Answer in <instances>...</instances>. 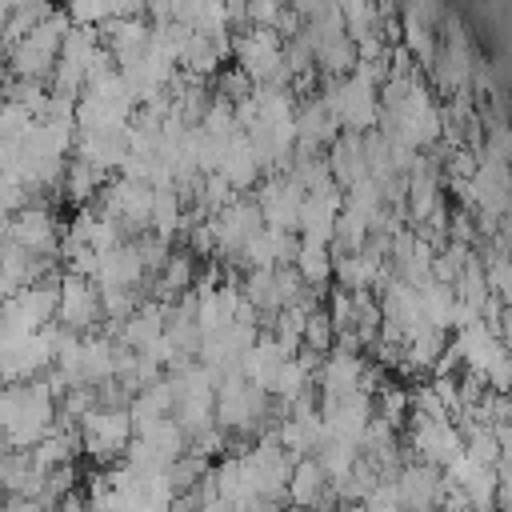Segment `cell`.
I'll return each mask as SVG.
<instances>
[{"label": "cell", "instance_id": "6da1fadb", "mask_svg": "<svg viewBox=\"0 0 512 512\" xmlns=\"http://www.w3.org/2000/svg\"><path fill=\"white\" fill-rule=\"evenodd\" d=\"M56 424V392L44 376L24 384H0V432L8 448L28 452Z\"/></svg>", "mask_w": 512, "mask_h": 512}, {"label": "cell", "instance_id": "7a4b0ae2", "mask_svg": "<svg viewBox=\"0 0 512 512\" xmlns=\"http://www.w3.org/2000/svg\"><path fill=\"white\" fill-rule=\"evenodd\" d=\"M164 376H168V388H172V420L180 424V432L192 440V436L216 428L212 424L216 376L200 360H188V364H180V368H172Z\"/></svg>", "mask_w": 512, "mask_h": 512}, {"label": "cell", "instance_id": "3957f363", "mask_svg": "<svg viewBox=\"0 0 512 512\" xmlns=\"http://www.w3.org/2000/svg\"><path fill=\"white\" fill-rule=\"evenodd\" d=\"M272 412V396L252 388L240 372H224L216 380V400H212V424L224 436H252L264 428V416Z\"/></svg>", "mask_w": 512, "mask_h": 512}, {"label": "cell", "instance_id": "277c9868", "mask_svg": "<svg viewBox=\"0 0 512 512\" xmlns=\"http://www.w3.org/2000/svg\"><path fill=\"white\" fill-rule=\"evenodd\" d=\"M316 96L324 100V108L332 112V120H336L340 132H356V136L376 132V124H380V96H376V84H368V80H360L356 72H348V76L324 80V88H320Z\"/></svg>", "mask_w": 512, "mask_h": 512}, {"label": "cell", "instance_id": "5b68a950", "mask_svg": "<svg viewBox=\"0 0 512 512\" xmlns=\"http://www.w3.org/2000/svg\"><path fill=\"white\" fill-rule=\"evenodd\" d=\"M228 56L236 60V72H244L252 84H280L288 88L284 68V36L276 28H240L228 40Z\"/></svg>", "mask_w": 512, "mask_h": 512}, {"label": "cell", "instance_id": "8992f818", "mask_svg": "<svg viewBox=\"0 0 512 512\" xmlns=\"http://www.w3.org/2000/svg\"><path fill=\"white\" fill-rule=\"evenodd\" d=\"M64 32H68V16L56 8V12L44 16L28 36H20V40L4 52L12 76H16V80H44V84H48V76H52V68H56V56H60Z\"/></svg>", "mask_w": 512, "mask_h": 512}, {"label": "cell", "instance_id": "52a82bcc", "mask_svg": "<svg viewBox=\"0 0 512 512\" xmlns=\"http://www.w3.org/2000/svg\"><path fill=\"white\" fill-rule=\"evenodd\" d=\"M76 436L80 448L96 460V464H112L124 456L128 440H132V420H128V404H96L76 420Z\"/></svg>", "mask_w": 512, "mask_h": 512}, {"label": "cell", "instance_id": "ba28073f", "mask_svg": "<svg viewBox=\"0 0 512 512\" xmlns=\"http://www.w3.org/2000/svg\"><path fill=\"white\" fill-rule=\"evenodd\" d=\"M316 396H344V392H376L384 380L380 372L364 360V352H352V348H328L320 360H316Z\"/></svg>", "mask_w": 512, "mask_h": 512}, {"label": "cell", "instance_id": "9c48e42d", "mask_svg": "<svg viewBox=\"0 0 512 512\" xmlns=\"http://www.w3.org/2000/svg\"><path fill=\"white\" fill-rule=\"evenodd\" d=\"M92 208H96L100 216H108L120 232L140 236V232H148L152 188L140 184V180H124V176H116V180H104V188H100V196L92 200Z\"/></svg>", "mask_w": 512, "mask_h": 512}, {"label": "cell", "instance_id": "30bf717a", "mask_svg": "<svg viewBox=\"0 0 512 512\" xmlns=\"http://www.w3.org/2000/svg\"><path fill=\"white\" fill-rule=\"evenodd\" d=\"M408 444L420 464L440 468V472L464 452L460 424L448 416H408Z\"/></svg>", "mask_w": 512, "mask_h": 512}, {"label": "cell", "instance_id": "8fae6325", "mask_svg": "<svg viewBox=\"0 0 512 512\" xmlns=\"http://www.w3.org/2000/svg\"><path fill=\"white\" fill-rule=\"evenodd\" d=\"M240 456H244V464H248V472H252V484H256L260 504L280 508V500H284V484H288V468H292V456L280 448L276 432H264V436H260L256 444H248Z\"/></svg>", "mask_w": 512, "mask_h": 512}, {"label": "cell", "instance_id": "7c38bea8", "mask_svg": "<svg viewBox=\"0 0 512 512\" xmlns=\"http://www.w3.org/2000/svg\"><path fill=\"white\" fill-rule=\"evenodd\" d=\"M4 240L16 244V248L28 252V256H56V248H60V224H56V212H52L44 200L24 204L20 212L8 216Z\"/></svg>", "mask_w": 512, "mask_h": 512}, {"label": "cell", "instance_id": "4fadbf2b", "mask_svg": "<svg viewBox=\"0 0 512 512\" xmlns=\"http://www.w3.org/2000/svg\"><path fill=\"white\" fill-rule=\"evenodd\" d=\"M60 328L68 332H96L100 324V292L88 276H76V272H60L56 276V320Z\"/></svg>", "mask_w": 512, "mask_h": 512}, {"label": "cell", "instance_id": "5bb4252c", "mask_svg": "<svg viewBox=\"0 0 512 512\" xmlns=\"http://www.w3.org/2000/svg\"><path fill=\"white\" fill-rule=\"evenodd\" d=\"M388 484H392V496H396V504H400L404 512H432V508H440V504L448 500L444 472H440V468H428V464H420V460L400 464V468L388 476Z\"/></svg>", "mask_w": 512, "mask_h": 512}, {"label": "cell", "instance_id": "9a60e30c", "mask_svg": "<svg viewBox=\"0 0 512 512\" xmlns=\"http://www.w3.org/2000/svg\"><path fill=\"white\" fill-rule=\"evenodd\" d=\"M252 204L260 212V220L268 228H280V232H296V216H300V204H304V188L288 176V172H272V176H260L256 192H252Z\"/></svg>", "mask_w": 512, "mask_h": 512}, {"label": "cell", "instance_id": "2e32d148", "mask_svg": "<svg viewBox=\"0 0 512 512\" xmlns=\"http://www.w3.org/2000/svg\"><path fill=\"white\" fill-rule=\"evenodd\" d=\"M320 420H324V436L332 440H348L360 444L368 420H372V392H344V396H316Z\"/></svg>", "mask_w": 512, "mask_h": 512}, {"label": "cell", "instance_id": "e0dca14e", "mask_svg": "<svg viewBox=\"0 0 512 512\" xmlns=\"http://www.w3.org/2000/svg\"><path fill=\"white\" fill-rule=\"evenodd\" d=\"M204 220H208V228H212L216 256H240V248L248 244V236L264 224L260 212H256V204H252V196H236V200H228L220 212H212V216H204Z\"/></svg>", "mask_w": 512, "mask_h": 512}, {"label": "cell", "instance_id": "ac0fdd59", "mask_svg": "<svg viewBox=\"0 0 512 512\" xmlns=\"http://www.w3.org/2000/svg\"><path fill=\"white\" fill-rule=\"evenodd\" d=\"M276 440H280V448H284L292 460L316 456V448L324 444V420H320V408H316V392L304 396V400H296V404L288 408V416H284L280 428H276Z\"/></svg>", "mask_w": 512, "mask_h": 512}, {"label": "cell", "instance_id": "d6986e66", "mask_svg": "<svg viewBox=\"0 0 512 512\" xmlns=\"http://www.w3.org/2000/svg\"><path fill=\"white\" fill-rule=\"evenodd\" d=\"M52 368V324L16 340L12 348L0 352V380L4 384H24V380H36Z\"/></svg>", "mask_w": 512, "mask_h": 512}, {"label": "cell", "instance_id": "ffe728a7", "mask_svg": "<svg viewBox=\"0 0 512 512\" xmlns=\"http://www.w3.org/2000/svg\"><path fill=\"white\" fill-rule=\"evenodd\" d=\"M340 204H344V192L332 180L312 188V192H304V204H300V216H296V236L328 244L332 228H336V216H340Z\"/></svg>", "mask_w": 512, "mask_h": 512}, {"label": "cell", "instance_id": "44dd1931", "mask_svg": "<svg viewBox=\"0 0 512 512\" xmlns=\"http://www.w3.org/2000/svg\"><path fill=\"white\" fill-rule=\"evenodd\" d=\"M452 348H456V360L464 364V372H472V376H480V380H484V372H488L500 356H508V340H500L484 320H472V324L456 328Z\"/></svg>", "mask_w": 512, "mask_h": 512}, {"label": "cell", "instance_id": "7402d4cb", "mask_svg": "<svg viewBox=\"0 0 512 512\" xmlns=\"http://www.w3.org/2000/svg\"><path fill=\"white\" fill-rule=\"evenodd\" d=\"M232 40V36H228ZM228 40H212V36H200V32H184V40L176 44V72L188 76V80H208L220 72L224 56H228Z\"/></svg>", "mask_w": 512, "mask_h": 512}, {"label": "cell", "instance_id": "603a6c76", "mask_svg": "<svg viewBox=\"0 0 512 512\" xmlns=\"http://www.w3.org/2000/svg\"><path fill=\"white\" fill-rule=\"evenodd\" d=\"M144 280H148V272H144V260L136 252V240H120L116 248H108L96 264V276H92L96 288H124V292H136Z\"/></svg>", "mask_w": 512, "mask_h": 512}, {"label": "cell", "instance_id": "cb8c5ba5", "mask_svg": "<svg viewBox=\"0 0 512 512\" xmlns=\"http://www.w3.org/2000/svg\"><path fill=\"white\" fill-rule=\"evenodd\" d=\"M292 252H296V232L260 224L236 260H244V268H284V264H292Z\"/></svg>", "mask_w": 512, "mask_h": 512}, {"label": "cell", "instance_id": "d4e9b609", "mask_svg": "<svg viewBox=\"0 0 512 512\" xmlns=\"http://www.w3.org/2000/svg\"><path fill=\"white\" fill-rule=\"evenodd\" d=\"M216 176H220L236 196H244L248 188H256V184H260V176H264V172H260L256 152H252V144H248V136H244V132H232V136H228Z\"/></svg>", "mask_w": 512, "mask_h": 512}, {"label": "cell", "instance_id": "484cf974", "mask_svg": "<svg viewBox=\"0 0 512 512\" xmlns=\"http://www.w3.org/2000/svg\"><path fill=\"white\" fill-rule=\"evenodd\" d=\"M324 164H328V176L332 184L344 192L348 184L364 180L368 176V160H364V136L356 132H340L328 148H324Z\"/></svg>", "mask_w": 512, "mask_h": 512}, {"label": "cell", "instance_id": "4316f807", "mask_svg": "<svg viewBox=\"0 0 512 512\" xmlns=\"http://www.w3.org/2000/svg\"><path fill=\"white\" fill-rule=\"evenodd\" d=\"M288 356H284V348L268 336V332H260L256 340H252V348L244 352V360H240V376L252 384V388H260V392H272V380H276V372H280V364H284Z\"/></svg>", "mask_w": 512, "mask_h": 512}, {"label": "cell", "instance_id": "83f0119b", "mask_svg": "<svg viewBox=\"0 0 512 512\" xmlns=\"http://www.w3.org/2000/svg\"><path fill=\"white\" fill-rule=\"evenodd\" d=\"M188 216H184V196L176 188H152V208H148V232L160 240H176L184 232Z\"/></svg>", "mask_w": 512, "mask_h": 512}, {"label": "cell", "instance_id": "f1b7e54d", "mask_svg": "<svg viewBox=\"0 0 512 512\" xmlns=\"http://www.w3.org/2000/svg\"><path fill=\"white\" fill-rule=\"evenodd\" d=\"M292 272L300 276L304 288H320L332 280V248L320 240H300L296 236V252H292Z\"/></svg>", "mask_w": 512, "mask_h": 512}, {"label": "cell", "instance_id": "f546056e", "mask_svg": "<svg viewBox=\"0 0 512 512\" xmlns=\"http://www.w3.org/2000/svg\"><path fill=\"white\" fill-rule=\"evenodd\" d=\"M160 416H172V388H168V376H160V380H152V384H144V388H136V392L128 396L132 432L144 428V424H152V420H160Z\"/></svg>", "mask_w": 512, "mask_h": 512}, {"label": "cell", "instance_id": "4dcf8cb0", "mask_svg": "<svg viewBox=\"0 0 512 512\" xmlns=\"http://www.w3.org/2000/svg\"><path fill=\"white\" fill-rule=\"evenodd\" d=\"M132 436H136L152 456H160L164 464H172L176 456H184V452H188V436L180 432V424H176L172 416H160V420H152V424L136 428Z\"/></svg>", "mask_w": 512, "mask_h": 512}, {"label": "cell", "instance_id": "1f68e13d", "mask_svg": "<svg viewBox=\"0 0 512 512\" xmlns=\"http://www.w3.org/2000/svg\"><path fill=\"white\" fill-rule=\"evenodd\" d=\"M40 476H44V472L32 464L28 452L8 448V452L0 456V492H4V496H36Z\"/></svg>", "mask_w": 512, "mask_h": 512}, {"label": "cell", "instance_id": "d6a6232c", "mask_svg": "<svg viewBox=\"0 0 512 512\" xmlns=\"http://www.w3.org/2000/svg\"><path fill=\"white\" fill-rule=\"evenodd\" d=\"M104 180H108V172H100V168H92V164H84V160H68V164H64V176H60V192H64L76 208H88V204L100 196Z\"/></svg>", "mask_w": 512, "mask_h": 512}, {"label": "cell", "instance_id": "836d02e7", "mask_svg": "<svg viewBox=\"0 0 512 512\" xmlns=\"http://www.w3.org/2000/svg\"><path fill=\"white\" fill-rule=\"evenodd\" d=\"M356 460H360V452H356V444H348V440H332V436H324V444L316 448V464L324 468V476H328L332 488L352 472Z\"/></svg>", "mask_w": 512, "mask_h": 512}, {"label": "cell", "instance_id": "e575fe53", "mask_svg": "<svg viewBox=\"0 0 512 512\" xmlns=\"http://www.w3.org/2000/svg\"><path fill=\"white\" fill-rule=\"evenodd\" d=\"M328 348H336V328H332V320H328L324 308H312V312L304 316L300 352H308V356H324Z\"/></svg>", "mask_w": 512, "mask_h": 512}, {"label": "cell", "instance_id": "d590c367", "mask_svg": "<svg viewBox=\"0 0 512 512\" xmlns=\"http://www.w3.org/2000/svg\"><path fill=\"white\" fill-rule=\"evenodd\" d=\"M372 416H380L384 424L400 428V424L408 420V388H404V384H392V380H384V384L376 388V400H372Z\"/></svg>", "mask_w": 512, "mask_h": 512}, {"label": "cell", "instance_id": "8d00e7d4", "mask_svg": "<svg viewBox=\"0 0 512 512\" xmlns=\"http://www.w3.org/2000/svg\"><path fill=\"white\" fill-rule=\"evenodd\" d=\"M364 244H368V224H364L360 216H352V212H344V208H340L328 248H332V252H360Z\"/></svg>", "mask_w": 512, "mask_h": 512}, {"label": "cell", "instance_id": "74e56055", "mask_svg": "<svg viewBox=\"0 0 512 512\" xmlns=\"http://www.w3.org/2000/svg\"><path fill=\"white\" fill-rule=\"evenodd\" d=\"M64 16L76 28H100L112 16V8H108V0H64Z\"/></svg>", "mask_w": 512, "mask_h": 512}, {"label": "cell", "instance_id": "f35d334b", "mask_svg": "<svg viewBox=\"0 0 512 512\" xmlns=\"http://www.w3.org/2000/svg\"><path fill=\"white\" fill-rule=\"evenodd\" d=\"M28 128H32V112L0 96V140H20Z\"/></svg>", "mask_w": 512, "mask_h": 512}, {"label": "cell", "instance_id": "ab89813d", "mask_svg": "<svg viewBox=\"0 0 512 512\" xmlns=\"http://www.w3.org/2000/svg\"><path fill=\"white\" fill-rule=\"evenodd\" d=\"M36 196L16 180V176H0V212L4 216H12V212H20L24 204H32Z\"/></svg>", "mask_w": 512, "mask_h": 512}, {"label": "cell", "instance_id": "60d3db41", "mask_svg": "<svg viewBox=\"0 0 512 512\" xmlns=\"http://www.w3.org/2000/svg\"><path fill=\"white\" fill-rule=\"evenodd\" d=\"M360 504H364V512H404V508L396 504V496H392V484H388V480H380V484H376Z\"/></svg>", "mask_w": 512, "mask_h": 512}, {"label": "cell", "instance_id": "b9f144b4", "mask_svg": "<svg viewBox=\"0 0 512 512\" xmlns=\"http://www.w3.org/2000/svg\"><path fill=\"white\" fill-rule=\"evenodd\" d=\"M4 512H44L36 496H4Z\"/></svg>", "mask_w": 512, "mask_h": 512}, {"label": "cell", "instance_id": "7bdbcfd3", "mask_svg": "<svg viewBox=\"0 0 512 512\" xmlns=\"http://www.w3.org/2000/svg\"><path fill=\"white\" fill-rule=\"evenodd\" d=\"M332 512H364V504H356V500H336Z\"/></svg>", "mask_w": 512, "mask_h": 512}, {"label": "cell", "instance_id": "ee69618b", "mask_svg": "<svg viewBox=\"0 0 512 512\" xmlns=\"http://www.w3.org/2000/svg\"><path fill=\"white\" fill-rule=\"evenodd\" d=\"M432 512H472V508H464V504H456V500H444V504L432 508Z\"/></svg>", "mask_w": 512, "mask_h": 512}, {"label": "cell", "instance_id": "f6af8a7d", "mask_svg": "<svg viewBox=\"0 0 512 512\" xmlns=\"http://www.w3.org/2000/svg\"><path fill=\"white\" fill-rule=\"evenodd\" d=\"M276 512H308V508H296V504H280Z\"/></svg>", "mask_w": 512, "mask_h": 512}, {"label": "cell", "instance_id": "bcb514c9", "mask_svg": "<svg viewBox=\"0 0 512 512\" xmlns=\"http://www.w3.org/2000/svg\"><path fill=\"white\" fill-rule=\"evenodd\" d=\"M4 452H8V440H4V432H0V456H4Z\"/></svg>", "mask_w": 512, "mask_h": 512}, {"label": "cell", "instance_id": "7dc6e473", "mask_svg": "<svg viewBox=\"0 0 512 512\" xmlns=\"http://www.w3.org/2000/svg\"><path fill=\"white\" fill-rule=\"evenodd\" d=\"M0 512H4V496H0Z\"/></svg>", "mask_w": 512, "mask_h": 512}, {"label": "cell", "instance_id": "c3c4849f", "mask_svg": "<svg viewBox=\"0 0 512 512\" xmlns=\"http://www.w3.org/2000/svg\"><path fill=\"white\" fill-rule=\"evenodd\" d=\"M0 60H4V52H0Z\"/></svg>", "mask_w": 512, "mask_h": 512}, {"label": "cell", "instance_id": "681fc988", "mask_svg": "<svg viewBox=\"0 0 512 512\" xmlns=\"http://www.w3.org/2000/svg\"><path fill=\"white\" fill-rule=\"evenodd\" d=\"M0 384H4V380H0Z\"/></svg>", "mask_w": 512, "mask_h": 512}]
</instances>
